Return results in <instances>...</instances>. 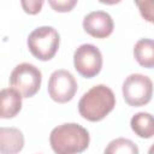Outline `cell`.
<instances>
[{"mask_svg":"<svg viewBox=\"0 0 154 154\" xmlns=\"http://www.w3.org/2000/svg\"><path fill=\"white\" fill-rule=\"evenodd\" d=\"M90 142L87 129L76 123L55 126L49 135V144L58 154H76L84 152Z\"/></svg>","mask_w":154,"mask_h":154,"instance_id":"6da1fadb","label":"cell"},{"mask_svg":"<svg viewBox=\"0 0 154 154\" xmlns=\"http://www.w3.org/2000/svg\"><path fill=\"white\" fill-rule=\"evenodd\" d=\"M116 106V96L112 89L105 84L90 88L78 101V112L89 122H100Z\"/></svg>","mask_w":154,"mask_h":154,"instance_id":"7a4b0ae2","label":"cell"},{"mask_svg":"<svg viewBox=\"0 0 154 154\" xmlns=\"http://www.w3.org/2000/svg\"><path fill=\"white\" fill-rule=\"evenodd\" d=\"M60 43L59 32L48 25L38 26L34 29L26 40L30 53L41 61L51 60L58 52Z\"/></svg>","mask_w":154,"mask_h":154,"instance_id":"3957f363","label":"cell"},{"mask_svg":"<svg viewBox=\"0 0 154 154\" xmlns=\"http://www.w3.org/2000/svg\"><path fill=\"white\" fill-rule=\"evenodd\" d=\"M123 97L131 107H141L147 105L153 96V82L142 73L129 75L122 87Z\"/></svg>","mask_w":154,"mask_h":154,"instance_id":"277c9868","label":"cell"},{"mask_svg":"<svg viewBox=\"0 0 154 154\" xmlns=\"http://www.w3.org/2000/svg\"><path fill=\"white\" fill-rule=\"evenodd\" d=\"M42 73L41 71L32 64L22 63L17 65L10 76L11 87L16 88L23 97L34 96L41 87Z\"/></svg>","mask_w":154,"mask_h":154,"instance_id":"5b68a950","label":"cell"},{"mask_svg":"<svg viewBox=\"0 0 154 154\" xmlns=\"http://www.w3.org/2000/svg\"><path fill=\"white\" fill-rule=\"evenodd\" d=\"M73 65L82 77L93 78L99 75L102 69V54L100 49L91 43L81 45L73 53Z\"/></svg>","mask_w":154,"mask_h":154,"instance_id":"8992f818","label":"cell"},{"mask_svg":"<svg viewBox=\"0 0 154 154\" xmlns=\"http://www.w3.org/2000/svg\"><path fill=\"white\" fill-rule=\"evenodd\" d=\"M77 81L73 75L64 69L52 72L48 79V94L51 99L58 103H66L71 101L77 91Z\"/></svg>","mask_w":154,"mask_h":154,"instance_id":"52a82bcc","label":"cell"},{"mask_svg":"<svg viewBox=\"0 0 154 154\" xmlns=\"http://www.w3.org/2000/svg\"><path fill=\"white\" fill-rule=\"evenodd\" d=\"M83 29L96 38L108 37L114 29L112 17L105 11H93L83 18Z\"/></svg>","mask_w":154,"mask_h":154,"instance_id":"ba28073f","label":"cell"},{"mask_svg":"<svg viewBox=\"0 0 154 154\" xmlns=\"http://www.w3.org/2000/svg\"><path fill=\"white\" fill-rule=\"evenodd\" d=\"M22 97L16 88H4L0 93V117L2 119L16 117L22 109Z\"/></svg>","mask_w":154,"mask_h":154,"instance_id":"9c48e42d","label":"cell"},{"mask_svg":"<svg viewBox=\"0 0 154 154\" xmlns=\"http://www.w3.org/2000/svg\"><path fill=\"white\" fill-rule=\"evenodd\" d=\"M24 136L17 128H0V152L2 154H14L23 149Z\"/></svg>","mask_w":154,"mask_h":154,"instance_id":"30bf717a","label":"cell"},{"mask_svg":"<svg viewBox=\"0 0 154 154\" xmlns=\"http://www.w3.org/2000/svg\"><path fill=\"white\" fill-rule=\"evenodd\" d=\"M132 131L141 138H152L154 136V116L148 112H138L130 120Z\"/></svg>","mask_w":154,"mask_h":154,"instance_id":"8fae6325","label":"cell"},{"mask_svg":"<svg viewBox=\"0 0 154 154\" xmlns=\"http://www.w3.org/2000/svg\"><path fill=\"white\" fill-rule=\"evenodd\" d=\"M134 57L142 67L154 69V40H138L134 46Z\"/></svg>","mask_w":154,"mask_h":154,"instance_id":"7c38bea8","label":"cell"},{"mask_svg":"<svg viewBox=\"0 0 154 154\" xmlns=\"http://www.w3.org/2000/svg\"><path fill=\"white\" fill-rule=\"evenodd\" d=\"M105 153L107 154H138L137 146L128 138H116L108 143L105 148Z\"/></svg>","mask_w":154,"mask_h":154,"instance_id":"4fadbf2b","label":"cell"},{"mask_svg":"<svg viewBox=\"0 0 154 154\" xmlns=\"http://www.w3.org/2000/svg\"><path fill=\"white\" fill-rule=\"evenodd\" d=\"M142 18L154 24V0H134Z\"/></svg>","mask_w":154,"mask_h":154,"instance_id":"5bb4252c","label":"cell"},{"mask_svg":"<svg viewBox=\"0 0 154 154\" xmlns=\"http://www.w3.org/2000/svg\"><path fill=\"white\" fill-rule=\"evenodd\" d=\"M77 2L78 0H48V4L52 7V10L60 13L72 11L77 5Z\"/></svg>","mask_w":154,"mask_h":154,"instance_id":"9a60e30c","label":"cell"},{"mask_svg":"<svg viewBox=\"0 0 154 154\" xmlns=\"http://www.w3.org/2000/svg\"><path fill=\"white\" fill-rule=\"evenodd\" d=\"M43 1L45 0H20V5L25 13L34 16L42 10Z\"/></svg>","mask_w":154,"mask_h":154,"instance_id":"2e32d148","label":"cell"},{"mask_svg":"<svg viewBox=\"0 0 154 154\" xmlns=\"http://www.w3.org/2000/svg\"><path fill=\"white\" fill-rule=\"evenodd\" d=\"M97 1L101 4H105V5H116V4L120 2L122 0H97Z\"/></svg>","mask_w":154,"mask_h":154,"instance_id":"e0dca14e","label":"cell"},{"mask_svg":"<svg viewBox=\"0 0 154 154\" xmlns=\"http://www.w3.org/2000/svg\"><path fill=\"white\" fill-rule=\"evenodd\" d=\"M148 153H149V154H154V144H153V146H152V147L149 148V150H148Z\"/></svg>","mask_w":154,"mask_h":154,"instance_id":"ac0fdd59","label":"cell"}]
</instances>
